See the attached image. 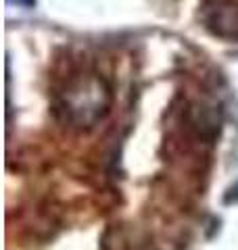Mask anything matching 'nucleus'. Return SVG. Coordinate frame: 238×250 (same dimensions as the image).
Returning a JSON list of instances; mask_svg holds the SVG:
<instances>
[{
  "instance_id": "obj_3",
  "label": "nucleus",
  "mask_w": 238,
  "mask_h": 250,
  "mask_svg": "<svg viewBox=\"0 0 238 250\" xmlns=\"http://www.w3.org/2000/svg\"><path fill=\"white\" fill-rule=\"evenodd\" d=\"M190 123H192V127L196 129V134L205 138V140H211L219 134V127H221V115L215 106L211 104H194L190 108Z\"/></svg>"
},
{
  "instance_id": "obj_2",
  "label": "nucleus",
  "mask_w": 238,
  "mask_h": 250,
  "mask_svg": "<svg viewBox=\"0 0 238 250\" xmlns=\"http://www.w3.org/2000/svg\"><path fill=\"white\" fill-rule=\"evenodd\" d=\"M203 21L213 36L221 40L238 42V2L211 0L203 9Z\"/></svg>"
},
{
  "instance_id": "obj_1",
  "label": "nucleus",
  "mask_w": 238,
  "mask_h": 250,
  "mask_svg": "<svg viewBox=\"0 0 238 250\" xmlns=\"http://www.w3.org/2000/svg\"><path fill=\"white\" fill-rule=\"evenodd\" d=\"M113 92L98 73H77L54 96V113L69 127L90 129L111 111Z\"/></svg>"
}]
</instances>
